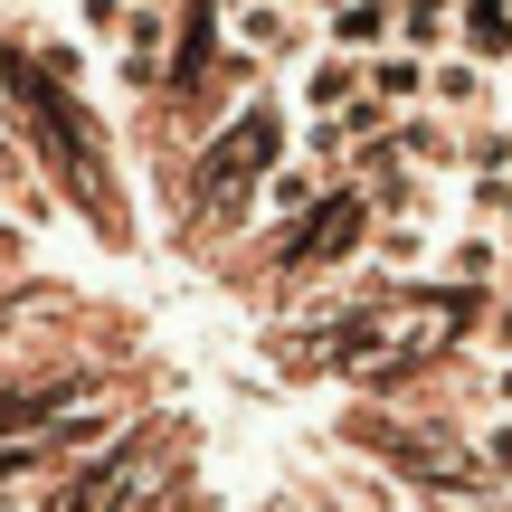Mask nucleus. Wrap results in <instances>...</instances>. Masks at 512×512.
<instances>
[{
    "label": "nucleus",
    "mask_w": 512,
    "mask_h": 512,
    "mask_svg": "<svg viewBox=\"0 0 512 512\" xmlns=\"http://www.w3.org/2000/svg\"><path fill=\"white\" fill-rule=\"evenodd\" d=\"M370 190L361 181H323L304 209L285 219V238H275V266L285 275H323V266H342V256H361L370 247Z\"/></svg>",
    "instance_id": "nucleus-2"
},
{
    "label": "nucleus",
    "mask_w": 512,
    "mask_h": 512,
    "mask_svg": "<svg viewBox=\"0 0 512 512\" xmlns=\"http://www.w3.org/2000/svg\"><path fill=\"white\" fill-rule=\"evenodd\" d=\"M323 29H332V48H342V57H380L389 38H399V0H342Z\"/></svg>",
    "instance_id": "nucleus-4"
},
{
    "label": "nucleus",
    "mask_w": 512,
    "mask_h": 512,
    "mask_svg": "<svg viewBox=\"0 0 512 512\" xmlns=\"http://www.w3.org/2000/svg\"><path fill=\"white\" fill-rule=\"evenodd\" d=\"M285 124H275V105H247L238 124L209 133L200 171H190V209H200V228H247L256 219V181H266L275 162H285Z\"/></svg>",
    "instance_id": "nucleus-1"
},
{
    "label": "nucleus",
    "mask_w": 512,
    "mask_h": 512,
    "mask_svg": "<svg viewBox=\"0 0 512 512\" xmlns=\"http://www.w3.org/2000/svg\"><path fill=\"white\" fill-rule=\"evenodd\" d=\"M162 494V465H152V446H114V456H95L86 475L57 494V512H143Z\"/></svg>",
    "instance_id": "nucleus-3"
},
{
    "label": "nucleus",
    "mask_w": 512,
    "mask_h": 512,
    "mask_svg": "<svg viewBox=\"0 0 512 512\" xmlns=\"http://www.w3.org/2000/svg\"><path fill=\"white\" fill-rule=\"evenodd\" d=\"M294 10H323V19H332V10H342V0H294Z\"/></svg>",
    "instance_id": "nucleus-5"
}]
</instances>
